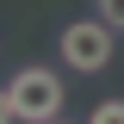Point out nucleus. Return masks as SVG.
<instances>
[{"instance_id": "nucleus-1", "label": "nucleus", "mask_w": 124, "mask_h": 124, "mask_svg": "<svg viewBox=\"0 0 124 124\" xmlns=\"http://www.w3.org/2000/svg\"><path fill=\"white\" fill-rule=\"evenodd\" d=\"M6 93H13V112H19L25 124H50V118H62V99H68L62 75H56V68H44V62L19 68Z\"/></svg>"}, {"instance_id": "nucleus-2", "label": "nucleus", "mask_w": 124, "mask_h": 124, "mask_svg": "<svg viewBox=\"0 0 124 124\" xmlns=\"http://www.w3.org/2000/svg\"><path fill=\"white\" fill-rule=\"evenodd\" d=\"M112 50H118V37H112L106 19H75V25H62V62H68L75 75H99L112 62Z\"/></svg>"}, {"instance_id": "nucleus-3", "label": "nucleus", "mask_w": 124, "mask_h": 124, "mask_svg": "<svg viewBox=\"0 0 124 124\" xmlns=\"http://www.w3.org/2000/svg\"><path fill=\"white\" fill-rule=\"evenodd\" d=\"M93 19H106L112 31H124V0H93Z\"/></svg>"}, {"instance_id": "nucleus-4", "label": "nucleus", "mask_w": 124, "mask_h": 124, "mask_svg": "<svg viewBox=\"0 0 124 124\" xmlns=\"http://www.w3.org/2000/svg\"><path fill=\"white\" fill-rule=\"evenodd\" d=\"M87 124H124V99H99Z\"/></svg>"}, {"instance_id": "nucleus-5", "label": "nucleus", "mask_w": 124, "mask_h": 124, "mask_svg": "<svg viewBox=\"0 0 124 124\" xmlns=\"http://www.w3.org/2000/svg\"><path fill=\"white\" fill-rule=\"evenodd\" d=\"M13 118H19V112H13V93L0 87V124H13Z\"/></svg>"}, {"instance_id": "nucleus-6", "label": "nucleus", "mask_w": 124, "mask_h": 124, "mask_svg": "<svg viewBox=\"0 0 124 124\" xmlns=\"http://www.w3.org/2000/svg\"><path fill=\"white\" fill-rule=\"evenodd\" d=\"M50 124H68V118H50Z\"/></svg>"}]
</instances>
